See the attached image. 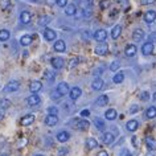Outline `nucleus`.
<instances>
[{
	"mask_svg": "<svg viewBox=\"0 0 156 156\" xmlns=\"http://www.w3.org/2000/svg\"><path fill=\"white\" fill-rule=\"evenodd\" d=\"M102 142L105 144H112L114 143V135H112L111 132H105L102 136Z\"/></svg>",
	"mask_w": 156,
	"mask_h": 156,
	"instance_id": "6ab92c4d",
	"label": "nucleus"
},
{
	"mask_svg": "<svg viewBox=\"0 0 156 156\" xmlns=\"http://www.w3.org/2000/svg\"><path fill=\"white\" fill-rule=\"evenodd\" d=\"M74 120H76V123H73L72 126L74 128H77V130H80V131H85L90 127L89 120H85V119H74Z\"/></svg>",
	"mask_w": 156,
	"mask_h": 156,
	"instance_id": "f257e3e1",
	"label": "nucleus"
},
{
	"mask_svg": "<svg viewBox=\"0 0 156 156\" xmlns=\"http://www.w3.org/2000/svg\"><path fill=\"white\" fill-rule=\"evenodd\" d=\"M150 37H151V40H152V41H156V33H151V36H150Z\"/></svg>",
	"mask_w": 156,
	"mask_h": 156,
	"instance_id": "603ef678",
	"label": "nucleus"
},
{
	"mask_svg": "<svg viewBox=\"0 0 156 156\" xmlns=\"http://www.w3.org/2000/svg\"><path fill=\"white\" fill-rule=\"evenodd\" d=\"M120 156H132V155H131V152L128 150H123L122 152H120Z\"/></svg>",
	"mask_w": 156,
	"mask_h": 156,
	"instance_id": "de8ad7c7",
	"label": "nucleus"
},
{
	"mask_svg": "<svg viewBox=\"0 0 156 156\" xmlns=\"http://www.w3.org/2000/svg\"><path fill=\"white\" fill-rule=\"evenodd\" d=\"M147 156H154V152H148Z\"/></svg>",
	"mask_w": 156,
	"mask_h": 156,
	"instance_id": "5fc2aeb1",
	"label": "nucleus"
},
{
	"mask_svg": "<svg viewBox=\"0 0 156 156\" xmlns=\"http://www.w3.org/2000/svg\"><path fill=\"white\" fill-rule=\"evenodd\" d=\"M65 49H66V44L64 40H57L54 42V50L56 52H65Z\"/></svg>",
	"mask_w": 156,
	"mask_h": 156,
	"instance_id": "a211bd4d",
	"label": "nucleus"
},
{
	"mask_svg": "<svg viewBox=\"0 0 156 156\" xmlns=\"http://www.w3.org/2000/svg\"><path fill=\"white\" fill-rule=\"evenodd\" d=\"M44 37H45V40H48V41H53V40H56L57 34H56V32H54L53 29L46 28L44 30Z\"/></svg>",
	"mask_w": 156,
	"mask_h": 156,
	"instance_id": "9b49d317",
	"label": "nucleus"
},
{
	"mask_svg": "<svg viewBox=\"0 0 156 156\" xmlns=\"http://www.w3.org/2000/svg\"><path fill=\"white\" fill-rule=\"evenodd\" d=\"M86 147H87V150H94V148L98 147V142L94 138H89L86 140Z\"/></svg>",
	"mask_w": 156,
	"mask_h": 156,
	"instance_id": "bb28decb",
	"label": "nucleus"
},
{
	"mask_svg": "<svg viewBox=\"0 0 156 156\" xmlns=\"http://www.w3.org/2000/svg\"><path fill=\"white\" fill-rule=\"evenodd\" d=\"M120 33H122V27L120 25H115L114 28L111 29V37L114 38V40H116V38L120 36Z\"/></svg>",
	"mask_w": 156,
	"mask_h": 156,
	"instance_id": "b1692460",
	"label": "nucleus"
},
{
	"mask_svg": "<svg viewBox=\"0 0 156 156\" xmlns=\"http://www.w3.org/2000/svg\"><path fill=\"white\" fill-rule=\"evenodd\" d=\"M94 38L98 42H102V41H105L107 38V32L105 29H98L97 32L94 33Z\"/></svg>",
	"mask_w": 156,
	"mask_h": 156,
	"instance_id": "20e7f679",
	"label": "nucleus"
},
{
	"mask_svg": "<svg viewBox=\"0 0 156 156\" xmlns=\"http://www.w3.org/2000/svg\"><path fill=\"white\" fill-rule=\"evenodd\" d=\"M156 0H140V3H142V5H148V4H152V3H155Z\"/></svg>",
	"mask_w": 156,
	"mask_h": 156,
	"instance_id": "49530a36",
	"label": "nucleus"
},
{
	"mask_svg": "<svg viewBox=\"0 0 156 156\" xmlns=\"http://www.w3.org/2000/svg\"><path fill=\"white\" fill-rule=\"evenodd\" d=\"M11 106V102L8 99H0V108L2 110H7Z\"/></svg>",
	"mask_w": 156,
	"mask_h": 156,
	"instance_id": "f704fd0d",
	"label": "nucleus"
},
{
	"mask_svg": "<svg viewBox=\"0 0 156 156\" xmlns=\"http://www.w3.org/2000/svg\"><path fill=\"white\" fill-rule=\"evenodd\" d=\"M9 32L7 29H2L0 30V41H7L9 38Z\"/></svg>",
	"mask_w": 156,
	"mask_h": 156,
	"instance_id": "2f4dec72",
	"label": "nucleus"
},
{
	"mask_svg": "<svg viewBox=\"0 0 156 156\" xmlns=\"http://www.w3.org/2000/svg\"><path fill=\"white\" fill-rule=\"evenodd\" d=\"M48 112H49V115H57L58 114V110H57V107H49L48 108Z\"/></svg>",
	"mask_w": 156,
	"mask_h": 156,
	"instance_id": "79ce46f5",
	"label": "nucleus"
},
{
	"mask_svg": "<svg viewBox=\"0 0 156 156\" xmlns=\"http://www.w3.org/2000/svg\"><path fill=\"white\" fill-rule=\"evenodd\" d=\"M68 154H69L68 148H60V150H58V155H60V156H65V155H68Z\"/></svg>",
	"mask_w": 156,
	"mask_h": 156,
	"instance_id": "37998d69",
	"label": "nucleus"
},
{
	"mask_svg": "<svg viewBox=\"0 0 156 156\" xmlns=\"http://www.w3.org/2000/svg\"><path fill=\"white\" fill-rule=\"evenodd\" d=\"M123 80H124V74L122 72H119V73H116L114 78H112V81H114L115 83H122L123 82Z\"/></svg>",
	"mask_w": 156,
	"mask_h": 156,
	"instance_id": "7c9ffc66",
	"label": "nucleus"
},
{
	"mask_svg": "<svg viewBox=\"0 0 156 156\" xmlns=\"http://www.w3.org/2000/svg\"><path fill=\"white\" fill-rule=\"evenodd\" d=\"M56 3H57V5L58 7H66V4H68V0H56Z\"/></svg>",
	"mask_w": 156,
	"mask_h": 156,
	"instance_id": "c03bdc74",
	"label": "nucleus"
},
{
	"mask_svg": "<svg viewBox=\"0 0 156 156\" xmlns=\"http://www.w3.org/2000/svg\"><path fill=\"white\" fill-rule=\"evenodd\" d=\"M154 52V44L152 42H146L143 46H142V53L144 56H150Z\"/></svg>",
	"mask_w": 156,
	"mask_h": 156,
	"instance_id": "6e6552de",
	"label": "nucleus"
},
{
	"mask_svg": "<svg viewBox=\"0 0 156 156\" xmlns=\"http://www.w3.org/2000/svg\"><path fill=\"white\" fill-rule=\"evenodd\" d=\"M138 126H139L138 120L131 119V120H128V122H127V124H126V128H127V131L134 132V131H136V128H138Z\"/></svg>",
	"mask_w": 156,
	"mask_h": 156,
	"instance_id": "f3484780",
	"label": "nucleus"
},
{
	"mask_svg": "<svg viewBox=\"0 0 156 156\" xmlns=\"http://www.w3.org/2000/svg\"><path fill=\"white\" fill-rule=\"evenodd\" d=\"M91 87L94 89V90H102L103 80H102V78H95V80L93 81V83H91Z\"/></svg>",
	"mask_w": 156,
	"mask_h": 156,
	"instance_id": "aec40b11",
	"label": "nucleus"
},
{
	"mask_svg": "<svg viewBox=\"0 0 156 156\" xmlns=\"http://www.w3.org/2000/svg\"><path fill=\"white\" fill-rule=\"evenodd\" d=\"M40 102H41V99H40V97L37 95V93H33L32 95L27 98V103H28L29 106H37Z\"/></svg>",
	"mask_w": 156,
	"mask_h": 156,
	"instance_id": "7ed1b4c3",
	"label": "nucleus"
},
{
	"mask_svg": "<svg viewBox=\"0 0 156 156\" xmlns=\"http://www.w3.org/2000/svg\"><path fill=\"white\" fill-rule=\"evenodd\" d=\"M32 40H33L32 36H29V34H25V36H23L20 38V44L24 45V46H28L29 44H32Z\"/></svg>",
	"mask_w": 156,
	"mask_h": 156,
	"instance_id": "cd10ccee",
	"label": "nucleus"
},
{
	"mask_svg": "<svg viewBox=\"0 0 156 156\" xmlns=\"http://www.w3.org/2000/svg\"><path fill=\"white\" fill-rule=\"evenodd\" d=\"M107 52H108L107 44H99L95 48V54H98V56H105V54H107Z\"/></svg>",
	"mask_w": 156,
	"mask_h": 156,
	"instance_id": "1a4fd4ad",
	"label": "nucleus"
},
{
	"mask_svg": "<svg viewBox=\"0 0 156 156\" xmlns=\"http://www.w3.org/2000/svg\"><path fill=\"white\" fill-rule=\"evenodd\" d=\"M98 156H108V154H107L106 151H101L99 154H98Z\"/></svg>",
	"mask_w": 156,
	"mask_h": 156,
	"instance_id": "3c124183",
	"label": "nucleus"
},
{
	"mask_svg": "<svg viewBox=\"0 0 156 156\" xmlns=\"http://www.w3.org/2000/svg\"><path fill=\"white\" fill-rule=\"evenodd\" d=\"M105 118L107 120H114L116 118V110L115 108H110V110H107L105 112Z\"/></svg>",
	"mask_w": 156,
	"mask_h": 156,
	"instance_id": "a878e982",
	"label": "nucleus"
},
{
	"mask_svg": "<svg viewBox=\"0 0 156 156\" xmlns=\"http://www.w3.org/2000/svg\"><path fill=\"white\" fill-rule=\"evenodd\" d=\"M9 5H11V0H0V9L5 11L9 8Z\"/></svg>",
	"mask_w": 156,
	"mask_h": 156,
	"instance_id": "72a5a7b5",
	"label": "nucleus"
},
{
	"mask_svg": "<svg viewBox=\"0 0 156 156\" xmlns=\"http://www.w3.org/2000/svg\"><path fill=\"white\" fill-rule=\"evenodd\" d=\"M19 87H20V82L19 81H11L5 85L4 87V91L5 93H13V91H17Z\"/></svg>",
	"mask_w": 156,
	"mask_h": 156,
	"instance_id": "f03ea898",
	"label": "nucleus"
},
{
	"mask_svg": "<svg viewBox=\"0 0 156 156\" xmlns=\"http://www.w3.org/2000/svg\"><path fill=\"white\" fill-rule=\"evenodd\" d=\"M30 20H32V15H30L28 11H24V12H21L20 15V21L23 24H29Z\"/></svg>",
	"mask_w": 156,
	"mask_h": 156,
	"instance_id": "dca6fc26",
	"label": "nucleus"
},
{
	"mask_svg": "<svg viewBox=\"0 0 156 156\" xmlns=\"http://www.w3.org/2000/svg\"><path fill=\"white\" fill-rule=\"evenodd\" d=\"M57 91H58V94H60L61 97H64L65 94H68V93H69V85L66 83V82H61V83H58V86H57Z\"/></svg>",
	"mask_w": 156,
	"mask_h": 156,
	"instance_id": "423d86ee",
	"label": "nucleus"
},
{
	"mask_svg": "<svg viewBox=\"0 0 156 156\" xmlns=\"http://www.w3.org/2000/svg\"><path fill=\"white\" fill-rule=\"evenodd\" d=\"M33 122H34V115H32V114H28V115L23 116L21 120H20L21 126H24V127H27V126H30V124H32Z\"/></svg>",
	"mask_w": 156,
	"mask_h": 156,
	"instance_id": "39448f33",
	"label": "nucleus"
},
{
	"mask_svg": "<svg viewBox=\"0 0 156 156\" xmlns=\"http://www.w3.org/2000/svg\"><path fill=\"white\" fill-rule=\"evenodd\" d=\"M69 138H70V135H69V132H66V131H60L57 134V140L58 142H61V143L68 142Z\"/></svg>",
	"mask_w": 156,
	"mask_h": 156,
	"instance_id": "412c9836",
	"label": "nucleus"
},
{
	"mask_svg": "<svg viewBox=\"0 0 156 156\" xmlns=\"http://www.w3.org/2000/svg\"><path fill=\"white\" fill-rule=\"evenodd\" d=\"M108 5H110V0H102V2L99 3V7L102 9H106Z\"/></svg>",
	"mask_w": 156,
	"mask_h": 156,
	"instance_id": "58836bf2",
	"label": "nucleus"
},
{
	"mask_svg": "<svg viewBox=\"0 0 156 156\" xmlns=\"http://www.w3.org/2000/svg\"><path fill=\"white\" fill-rule=\"evenodd\" d=\"M94 124H95L97 128H99V130H103L105 128V122L102 120V118H98V116L94 119Z\"/></svg>",
	"mask_w": 156,
	"mask_h": 156,
	"instance_id": "473e14b6",
	"label": "nucleus"
},
{
	"mask_svg": "<svg viewBox=\"0 0 156 156\" xmlns=\"http://www.w3.org/2000/svg\"><path fill=\"white\" fill-rule=\"evenodd\" d=\"M2 156H8V155H5V154H4V155H2Z\"/></svg>",
	"mask_w": 156,
	"mask_h": 156,
	"instance_id": "4d7b16f0",
	"label": "nucleus"
},
{
	"mask_svg": "<svg viewBox=\"0 0 156 156\" xmlns=\"http://www.w3.org/2000/svg\"><path fill=\"white\" fill-rule=\"evenodd\" d=\"M52 98H53L54 101H57L58 98H61V95H60V94H58V91L56 90V91H54V93H53V94H52Z\"/></svg>",
	"mask_w": 156,
	"mask_h": 156,
	"instance_id": "09e8293b",
	"label": "nucleus"
},
{
	"mask_svg": "<svg viewBox=\"0 0 156 156\" xmlns=\"http://www.w3.org/2000/svg\"><path fill=\"white\" fill-rule=\"evenodd\" d=\"M64 64H65L64 58H61V57H54V58H52V66H53L54 69L64 68Z\"/></svg>",
	"mask_w": 156,
	"mask_h": 156,
	"instance_id": "f8f14e48",
	"label": "nucleus"
},
{
	"mask_svg": "<svg viewBox=\"0 0 156 156\" xmlns=\"http://www.w3.org/2000/svg\"><path fill=\"white\" fill-rule=\"evenodd\" d=\"M81 94H82V90H81L80 87H73L69 90V95H70V99L76 101L81 97Z\"/></svg>",
	"mask_w": 156,
	"mask_h": 156,
	"instance_id": "0eeeda50",
	"label": "nucleus"
},
{
	"mask_svg": "<svg viewBox=\"0 0 156 156\" xmlns=\"http://www.w3.org/2000/svg\"><path fill=\"white\" fill-rule=\"evenodd\" d=\"M146 144L151 151H156V140L152 136H147L146 138Z\"/></svg>",
	"mask_w": 156,
	"mask_h": 156,
	"instance_id": "5701e85b",
	"label": "nucleus"
},
{
	"mask_svg": "<svg viewBox=\"0 0 156 156\" xmlns=\"http://www.w3.org/2000/svg\"><path fill=\"white\" fill-rule=\"evenodd\" d=\"M138 111H139V106H138V105H132V106L130 107V112H131V114H136Z\"/></svg>",
	"mask_w": 156,
	"mask_h": 156,
	"instance_id": "a18cd8bd",
	"label": "nucleus"
},
{
	"mask_svg": "<svg viewBox=\"0 0 156 156\" xmlns=\"http://www.w3.org/2000/svg\"><path fill=\"white\" fill-rule=\"evenodd\" d=\"M3 116H4V110H2V108H0V120L3 119Z\"/></svg>",
	"mask_w": 156,
	"mask_h": 156,
	"instance_id": "864d4df0",
	"label": "nucleus"
},
{
	"mask_svg": "<svg viewBox=\"0 0 156 156\" xmlns=\"http://www.w3.org/2000/svg\"><path fill=\"white\" fill-rule=\"evenodd\" d=\"M34 156H42V155H34Z\"/></svg>",
	"mask_w": 156,
	"mask_h": 156,
	"instance_id": "6e6d98bb",
	"label": "nucleus"
},
{
	"mask_svg": "<svg viewBox=\"0 0 156 156\" xmlns=\"http://www.w3.org/2000/svg\"><path fill=\"white\" fill-rule=\"evenodd\" d=\"M44 76H45V78L48 81H54V73L52 72V70H46Z\"/></svg>",
	"mask_w": 156,
	"mask_h": 156,
	"instance_id": "c9c22d12",
	"label": "nucleus"
},
{
	"mask_svg": "<svg viewBox=\"0 0 156 156\" xmlns=\"http://www.w3.org/2000/svg\"><path fill=\"white\" fill-rule=\"evenodd\" d=\"M90 115V111L89 110H82L81 111V116H89Z\"/></svg>",
	"mask_w": 156,
	"mask_h": 156,
	"instance_id": "8fccbe9b",
	"label": "nucleus"
},
{
	"mask_svg": "<svg viewBox=\"0 0 156 156\" xmlns=\"http://www.w3.org/2000/svg\"><path fill=\"white\" fill-rule=\"evenodd\" d=\"M144 20H146V23H148V24H151V23H154L156 20V12L155 11H147L146 15H144Z\"/></svg>",
	"mask_w": 156,
	"mask_h": 156,
	"instance_id": "ddd939ff",
	"label": "nucleus"
},
{
	"mask_svg": "<svg viewBox=\"0 0 156 156\" xmlns=\"http://www.w3.org/2000/svg\"><path fill=\"white\" fill-rule=\"evenodd\" d=\"M143 37H144V32L142 29H135L134 33H132V38H134V41H142Z\"/></svg>",
	"mask_w": 156,
	"mask_h": 156,
	"instance_id": "393cba45",
	"label": "nucleus"
},
{
	"mask_svg": "<svg viewBox=\"0 0 156 156\" xmlns=\"http://www.w3.org/2000/svg\"><path fill=\"white\" fill-rule=\"evenodd\" d=\"M78 62H80V58H73V60H70V62H69V68H70V69L76 68V66L78 65Z\"/></svg>",
	"mask_w": 156,
	"mask_h": 156,
	"instance_id": "4c0bfd02",
	"label": "nucleus"
},
{
	"mask_svg": "<svg viewBox=\"0 0 156 156\" xmlns=\"http://www.w3.org/2000/svg\"><path fill=\"white\" fill-rule=\"evenodd\" d=\"M124 54H126L127 57H134L136 54V46L132 44H128L126 48H124Z\"/></svg>",
	"mask_w": 156,
	"mask_h": 156,
	"instance_id": "2eb2a0df",
	"label": "nucleus"
},
{
	"mask_svg": "<svg viewBox=\"0 0 156 156\" xmlns=\"http://www.w3.org/2000/svg\"><path fill=\"white\" fill-rule=\"evenodd\" d=\"M146 115H147V118H148V119H154V118H156V107H155V106L148 107V108H147Z\"/></svg>",
	"mask_w": 156,
	"mask_h": 156,
	"instance_id": "c756f323",
	"label": "nucleus"
},
{
	"mask_svg": "<svg viewBox=\"0 0 156 156\" xmlns=\"http://www.w3.org/2000/svg\"><path fill=\"white\" fill-rule=\"evenodd\" d=\"M49 21H50V17L49 16H42L40 19V21H38V24H40V25H46Z\"/></svg>",
	"mask_w": 156,
	"mask_h": 156,
	"instance_id": "e433bc0d",
	"label": "nucleus"
},
{
	"mask_svg": "<svg viewBox=\"0 0 156 156\" xmlns=\"http://www.w3.org/2000/svg\"><path fill=\"white\" fill-rule=\"evenodd\" d=\"M58 123V116L57 115H48L45 118V124L49 127H53Z\"/></svg>",
	"mask_w": 156,
	"mask_h": 156,
	"instance_id": "9d476101",
	"label": "nucleus"
},
{
	"mask_svg": "<svg viewBox=\"0 0 156 156\" xmlns=\"http://www.w3.org/2000/svg\"><path fill=\"white\" fill-rule=\"evenodd\" d=\"M140 99L144 101V102H147V101H150V94H148L147 91H142V94H140Z\"/></svg>",
	"mask_w": 156,
	"mask_h": 156,
	"instance_id": "ea45409f",
	"label": "nucleus"
},
{
	"mask_svg": "<svg viewBox=\"0 0 156 156\" xmlns=\"http://www.w3.org/2000/svg\"><path fill=\"white\" fill-rule=\"evenodd\" d=\"M77 12V7L74 4H66L65 7V13L68 15V16H74Z\"/></svg>",
	"mask_w": 156,
	"mask_h": 156,
	"instance_id": "4be33fe9",
	"label": "nucleus"
},
{
	"mask_svg": "<svg viewBox=\"0 0 156 156\" xmlns=\"http://www.w3.org/2000/svg\"><path fill=\"white\" fill-rule=\"evenodd\" d=\"M95 103H97V106H101V107H102V106H106V105L108 103V97H107V95H101L99 98L97 99Z\"/></svg>",
	"mask_w": 156,
	"mask_h": 156,
	"instance_id": "c85d7f7f",
	"label": "nucleus"
},
{
	"mask_svg": "<svg viewBox=\"0 0 156 156\" xmlns=\"http://www.w3.org/2000/svg\"><path fill=\"white\" fill-rule=\"evenodd\" d=\"M42 89V83L40 82V81H32L29 85V90L32 93H38Z\"/></svg>",
	"mask_w": 156,
	"mask_h": 156,
	"instance_id": "4468645a",
	"label": "nucleus"
},
{
	"mask_svg": "<svg viewBox=\"0 0 156 156\" xmlns=\"http://www.w3.org/2000/svg\"><path fill=\"white\" fill-rule=\"evenodd\" d=\"M119 62H116V61H114V62H112V64L110 65V70H111V72H116V70H118L119 69Z\"/></svg>",
	"mask_w": 156,
	"mask_h": 156,
	"instance_id": "a19ab883",
	"label": "nucleus"
}]
</instances>
